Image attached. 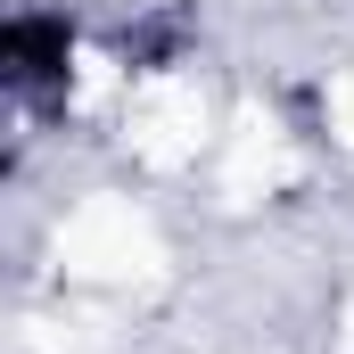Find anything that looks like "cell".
Here are the masks:
<instances>
[{
	"label": "cell",
	"mask_w": 354,
	"mask_h": 354,
	"mask_svg": "<svg viewBox=\"0 0 354 354\" xmlns=\"http://www.w3.org/2000/svg\"><path fill=\"white\" fill-rule=\"evenodd\" d=\"M66 58H75V17H58V8H17V17L0 25V75L17 91L66 83Z\"/></svg>",
	"instance_id": "obj_1"
}]
</instances>
